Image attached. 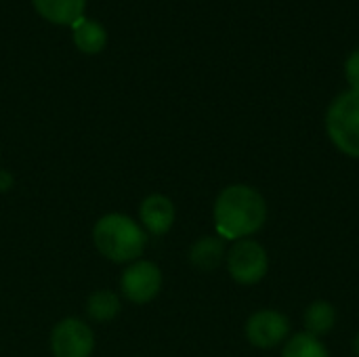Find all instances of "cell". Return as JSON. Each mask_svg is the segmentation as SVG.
<instances>
[{
	"mask_svg": "<svg viewBox=\"0 0 359 357\" xmlns=\"http://www.w3.org/2000/svg\"><path fill=\"white\" fill-rule=\"evenodd\" d=\"M215 231L225 242H238L255 236L267 221L265 196L246 183L227 185L212 206Z\"/></svg>",
	"mask_w": 359,
	"mask_h": 357,
	"instance_id": "1",
	"label": "cell"
},
{
	"mask_svg": "<svg viewBox=\"0 0 359 357\" xmlns=\"http://www.w3.org/2000/svg\"><path fill=\"white\" fill-rule=\"evenodd\" d=\"M93 242L105 259L114 263H130L143 255L147 246V231L130 217L111 213L95 223Z\"/></svg>",
	"mask_w": 359,
	"mask_h": 357,
	"instance_id": "2",
	"label": "cell"
},
{
	"mask_svg": "<svg viewBox=\"0 0 359 357\" xmlns=\"http://www.w3.org/2000/svg\"><path fill=\"white\" fill-rule=\"evenodd\" d=\"M326 133L347 158L359 160V90L341 93L326 112Z\"/></svg>",
	"mask_w": 359,
	"mask_h": 357,
	"instance_id": "3",
	"label": "cell"
},
{
	"mask_svg": "<svg viewBox=\"0 0 359 357\" xmlns=\"http://www.w3.org/2000/svg\"><path fill=\"white\" fill-rule=\"evenodd\" d=\"M227 271L233 282L242 286H255L259 284L267 271H269V257L261 242L246 238L233 242V246L227 250Z\"/></svg>",
	"mask_w": 359,
	"mask_h": 357,
	"instance_id": "4",
	"label": "cell"
},
{
	"mask_svg": "<svg viewBox=\"0 0 359 357\" xmlns=\"http://www.w3.org/2000/svg\"><path fill=\"white\" fill-rule=\"evenodd\" d=\"M120 290L124 299L135 305H145L162 290V271L151 261H133L120 278Z\"/></svg>",
	"mask_w": 359,
	"mask_h": 357,
	"instance_id": "5",
	"label": "cell"
},
{
	"mask_svg": "<svg viewBox=\"0 0 359 357\" xmlns=\"http://www.w3.org/2000/svg\"><path fill=\"white\" fill-rule=\"evenodd\" d=\"M246 339L257 349H276L290 337V320L278 309L255 311L246 322Z\"/></svg>",
	"mask_w": 359,
	"mask_h": 357,
	"instance_id": "6",
	"label": "cell"
},
{
	"mask_svg": "<svg viewBox=\"0 0 359 357\" xmlns=\"http://www.w3.org/2000/svg\"><path fill=\"white\" fill-rule=\"evenodd\" d=\"M95 349V335L88 324L78 318L57 322L50 332V351L55 357H90Z\"/></svg>",
	"mask_w": 359,
	"mask_h": 357,
	"instance_id": "7",
	"label": "cell"
},
{
	"mask_svg": "<svg viewBox=\"0 0 359 357\" xmlns=\"http://www.w3.org/2000/svg\"><path fill=\"white\" fill-rule=\"evenodd\" d=\"M141 223L143 229L151 236H164L175 225V204L162 194H151L141 202Z\"/></svg>",
	"mask_w": 359,
	"mask_h": 357,
	"instance_id": "8",
	"label": "cell"
},
{
	"mask_svg": "<svg viewBox=\"0 0 359 357\" xmlns=\"http://www.w3.org/2000/svg\"><path fill=\"white\" fill-rule=\"evenodd\" d=\"M227 257L225 240L219 236H202L189 248V263L198 271H215Z\"/></svg>",
	"mask_w": 359,
	"mask_h": 357,
	"instance_id": "9",
	"label": "cell"
},
{
	"mask_svg": "<svg viewBox=\"0 0 359 357\" xmlns=\"http://www.w3.org/2000/svg\"><path fill=\"white\" fill-rule=\"evenodd\" d=\"M40 17L57 25H72L84 17L86 0H32Z\"/></svg>",
	"mask_w": 359,
	"mask_h": 357,
	"instance_id": "10",
	"label": "cell"
},
{
	"mask_svg": "<svg viewBox=\"0 0 359 357\" xmlns=\"http://www.w3.org/2000/svg\"><path fill=\"white\" fill-rule=\"evenodd\" d=\"M72 36H74L76 48L86 55H97L107 44L105 27L99 21L88 19V17H80L76 23H72Z\"/></svg>",
	"mask_w": 359,
	"mask_h": 357,
	"instance_id": "11",
	"label": "cell"
},
{
	"mask_svg": "<svg viewBox=\"0 0 359 357\" xmlns=\"http://www.w3.org/2000/svg\"><path fill=\"white\" fill-rule=\"evenodd\" d=\"M303 324H305V332L322 339L328 332L334 330L337 326V309L330 301H313L307 305L305 314H303Z\"/></svg>",
	"mask_w": 359,
	"mask_h": 357,
	"instance_id": "12",
	"label": "cell"
},
{
	"mask_svg": "<svg viewBox=\"0 0 359 357\" xmlns=\"http://www.w3.org/2000/svg\"><path fill=\"white\" fill-rule=\"evenodd\" d=\"M282 357H330V351L322 343V339L309 332H297L290 335L284 343Z\"/></svg>",
	"mask_w": 359,
	"mask_h": 357,
	"instance_id": "13",
	"label": "cell"
},
{
	"mask_svg": "<svg viewBox=\"0 0 359 357\" xmlns=\"http://www.w3.org/2000/svg\"><path fill=\"white\" fill-rule=\"evenodd\" d=\"M86 314L99 324L111 322L120 314V299L111 290H95L86 301Z\"/></svg>",
	"mask_w": 359,
	"mask_h": 357,
	"instance_id": "14",
	"label": "cell"
},
{
	"mask_svg": "<svg viewBox=\"0 0 359 357\" xmlns=\"http://www.w3.org/2000/svg\"><path fill=\"white\" fill-rule=\"evenodd\" d=\"M345 76H347L351 90H359V48H355L349 55V59L345 63Z\"/></svg>",
	"mask_w": 359,
	"mask_h": 357,
	"instance_id": "15",
	"label": "cell"
},
{
	"mask_svg": "<svg viewBox=\"0 0 359 357\" xmlns=\"http://www.w3.org/2000/svg\"><path fill=\"white\" fill-rule=\"evenodd\" d=\"M13 185V175H8L6 170H0V191H6Z\"/></svg>",
	"mask_w": 359,
	"mask_h": 357,
	"instance_id": "16",
	"label": "cell"
},
{
	"mask_svg": "<svg viewBox=\"0 0 359 357\" xmlns=\"http://www.w3.org/2000/svg\"><path fill=\"white\" fill-rule=\"evenodd\" d=\"M353 353H355V357H359V332L355 335V339H353Z\"/></svg>",
	"mask_w": 359,
	"mask_h": 357,
	"instance_id": "17",
	"label": "cell"
}]
</instances>
